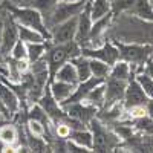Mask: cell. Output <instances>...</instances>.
Returning a JSON list of instances; mask_svg holds the SVG:
<instances>
[{
	"label": "cell",
	"instance_id": "16",
	"mask_svg": "<svg viewBox=\"0 0 153 153\" xmlns=\"http://www.w3.org/2000/svg\"><path fill=\"white\" fill-rule=\"evenodd\" d=\"M69 141L78 144L84 149H87L89 152H92V132L87 130V129H75L71 130L69 136H68Z\"/></svg>",
	"mask_w": 153,
	"mask_h": 153
},
{
	"label": "cell",
	"instance_id": "22",
	"mask_svg": "<svg viewBox=\"0 0 153 153\" xmlns=\"http://www.w3.org/2000/svg\"><path fill=\"white\" fill-rule=\"evenodd\" d=\"M89 3H91V16L94 22L110 12V0H89Z\"/></svg>",
	"mask_w": 153,
	"mask_h": 153
},
{
	"label": "cell",
	"instance_id": "1",
	"mask_svg": "<svg viewBox=\"0 0 153 153\" xmlns=\"http://www.w3.org/2000/svg\"><path fill=\"white\" fill-rule=\"evenodd\" d=\"M89 129L92 132V152H112L120 147L121 138L97 117L91 120Z\"/></svg>",
	"mask_w": 153,
	"mask_h": 153
},
{
	"label": "cell",
	"instance_id": "26",
	"mask_svg": "<svg viewBox=\"0 0 153 153\" xmlns=\"http://www.w3.org/2000/svg\"><path fill=\"white\" fill-rule=\"evenodd\" d=\"M135 121V130L143 133V135H147V136H153V118H150L149 115H144V117L138 118V120H133Z\"/></svg>",
	"mask_w": 153,
	"mask_h": 153
},
{
	"label": "cell",
	"instance_id": "18",
	"mask_svg": "<svg viewBox=\"0 0 153 153\" xmlns=\"http://www.w3.org/2000/svg\"><path fill=\"white\" fill-rule=\"evenodd\" d=\"M69 61L74 65V68H75V71H76V75H78V80H80V81H84V80H87V78H91V76H92L91 65H89V58H87V57H84V55L80 54V55L71 58Z\"/></svg>",
	"mask_w": 153,
	"mask_h": 153
},
{
	"label": "cell",
	"instance_id": "29",
	"mask_svg": "<svg viewBox=\"0 0 153 153\" xmlns=\"http://www.w3.org/2000/svg\"><path fill=\"white\" fill-rule=\"evenodd\" d=\"M8 57L14 58V60H26V43L22 42L19 38L17 43L14 45V48L11 49V52H9Z\"/></svg>",
	"mask_w": 153,
	"mask_h": 153
},
{
	"label": "cell",
	"instance_id": "11",
	"mask_svg": "<svg viewBox=\"0 0 153 153\" xmlns=\"http://www.w3.org/2000/svg\"><path fill=\"white\" fill-rule=\"evenodd\" d=\"M147 101H149V98L144 94L143 87L139 86V83L136 80H129V83L126 86L124 100H123L124 109H129L133 106H146Z\"/></svg>",
	"mask_w": 153,
	"mask_h": 153
},
{
	"label": "cell",
	"instance_id": "21",
	"mask_svg": "<svg viewBox=\"0 0 153 153\" xmlns=\"http://www.w3.org/2000/svg\"><path fill=\"white\" fill-rule=\"evenodd\" d=\"M130 9L138 17H141L147 22H153V8L149 0H136Z\"/></svg>",
	"mask_w": 153,
	"mask_h": 153
},
{
	"label": "cell",
	"instance_id": "17",
	"mask_svg": "<svg viewBox=\"0 0 153 153\" xmlns=\"http://www.w3.org/2000/svg\"><path fill=\"white\" fill-rule=\"evenodd\" d=\"M0 143L6 147H14L19 143V127L5 123L0 126Z\"/></svg>",
	"mask_w": 153,
	"mask_h": 153
},
{
	"label": "cell",
	"instance_id": "27",
	"mask_svg": "<svg viewBox=\"0 0 153 153\" xmlns=\"http://www.w3.org/2000/svg\"><path fill=\"white\" fill-rule=\"evenodd\" d=\"M135 80L139 83V86L143 87V91L147 95V98H153V78L152 76H149L143 72V74H138Z\"/></svg>",
	"mask_w": 153,
	"mask_h": 153
},
{
	"label": "cell",
	"instance_id": "13",
	"mask_svg": "<svg viewBox=\"0 0 153 153\" xmlns=\"http://www.w3.org/2000/svg\"><path fill=\"white\" fill-rule=\"evenodd\" d=\"M49 89H51L52 97L58 101V103H63V101L68 100L72 95V92L75 91V86L65 83V81H60V80H52L49 83Z\"/></svg>",
	"mask_w": 153,
	"mask_h": 153
},
{
	"label": "cell",
	"instance_id": "33",
	"mask_svg": "<svg viewBox=\"0 0 153 153\" xmlns=\"http://www.w3.org/2000/svg\"><path fill=\"white\" fill-rule=\"evenodd\" d=\"M146 110H147V115L150 118H153V98H149L147 104H146Z\"/></svg>",
	"mask_w": 153,
	"mask_h": 153
},
{
	"label": "cell",
	"instance_id": "23",
	"mask_svg": "<svg viewBox=\"0 0 153 153\" xmlns=\"http://www.w3.org/2000/svg\"><path fill=\"white\" fill-rule=\"evenodd\" d=\"M89 65H91V72L94 76L97 78H101V80H106L109 74H110V68L107 63L101 61V60H97V58H89Z\"/></svg>",
	"mask_w": 153,
	"mask_h": 153
},
{
	"label": "cell",
	"instance_id": "14",
	"mask_svg": "<svg viewBox=\"0 0 153 153\" xmlns=\"http://www.w3.org/2000/svg\"><path fill=\"white\" fill-rule=\"evenodd\" d=\"M104 94H106V84L100 83L98 86H95L94 89H91V91L86 94L83 101L94 106V107H97V109H101L104 106Z\"/></svg>",
	"mask_w": 153,
	"mask_h": 153
},
{
	"label": "cell",
	"instance_id": "8",
	"mask_svg": "<svg viewBox=\"0 0 153 153\" xmlns=\"http://www.w3.org/2000/svg\"><path fill=\"white\" fill-rule=\"evenodd\" d=\"M63 109H65V112L69 115L71 118L76 120L83 123L84 126H89V123H91L92 118H95L97 115V107L87 104V103H81V101H75V103H69V104H65L61 106Z\"/></svg>",
	"mask_w": 153,
	"mask_h": 153
},
{
	"label": "cell",
	"instance_id": "4",
	"mask_svg": "<svg viewBox=\"0 0 153 153\" xmlns=\"http://www.w3.org/2000/svg\"><path fill=\"white\" fill-rule=\"evenodd\" d=\"M86 3H87V0H78V2H60L48 14V20H46L45 25L48 28H52L57 23H61V22H65V20H68L71 17L78 16L84 9Z\"/></svg>",
	"mask_w": 153,
	"mask_h": 153
},
{
	"label": "cell",
	"instance_id": "10",
	"mask_svg": "<svg viewBox=\"0 0 153 153\" xmlns=\"http://www.w3.org/2000/svg\"><path fill=\"white\" fill-rule=\"evenodd\" d=\"M92 16H91V3H87L84 9L78 14V25H76V35H75V42L80 46H87L89 45V35H91L92 29Z\"/></svg>",
	"mask_w": 153,
	"mask_h": 153
},
{
	"label": "cell",
	"instance_id": "9",
	"mask_svg": "<svg viewBox=\"0 0 153 153\" xmlns=\"http://www.w3.org/2000/svg\"><path fill=\"white\" fill-rule=\"evenodd\" d=\"M127 83L129 81H123V80H118V78L107 76V78L104 80L106 94H104V106L103 107H109V106H112L115 103H123Z\"/></svg>",
	"mask_w": 153,
	"mask_h": 153
},
{
	"label": "cell",
	"instance_id": "5",
	"mask_svg": "<svg viewBox=\"0 0 153 153\" xmlns=\"http://www.w3.org/2000/svg\"><path fill=\"white\" fill-rule=\"evenodd\" d=\"M76 25H78V16L71 17V19L61 22V23L54 25V26L49 29V32H51L49 40L52 42V45H63V43L75 40Z\"/></svg>",
	"mask_w": 153,
	"mask_h": 153
},
{
	"label": "cell",
	"instance_id": "30",
	"mask_svg": "<svg viewBox=\"0 0 153 153\" xmlns=\"http://www.w3.org/2000/svg\"><path fill=\"white\" fill-rule=\"evenodd\" d=\"M135 2L136 0H113V3H110V6H113V12H118L124 9H130Z\"/></svg>",
	"mask_w": 153,
	"mask_h": 153
},
{
	"label": "cell",
	"instance_id": "7",
	"mask_svg": "<svg viewBox=\"0 0 153 153\" xmlns=\"http://www.w3.org/2000/svg\"><path fill=\"white\" fill-rule=\"evenodd\" d=\"M19 40V25L12 19V16H6L3 20V29H2V43H0V54L3 60L9 55L11 49Z\"/></svg>",
	"mask_w": 153,
	"mask_h": 153
},
{
	"label": "cell",
	"instance_id": "36",
	"mask_svg": "<svg viewBox=\"0 0 153 153\" xmlns=\"http://www.w3.org/2000/svg\"><path fill=\"white\" fill-rule=\"evenodd\" d=\"M58 2H78V0H58Z\"/></svg>",
	"mask_w": 153,
	"mask_h": 153
},
{
	"label": "cell",
	"instance_id": "34",
	"mask_svg": "<svg viewBox=\"0 0 153 153\" xmlns=\"http://www.w3.org/2000/svg\"><path fill=\"white\" fill-rule=\"evenodd\" d=\"M2 29H3V20H0V43H2ZM0 63L5 65V60H3L2 54H0Z\"/></svg>",
	"mask_w": 153,
	"mask_h": 153
},
{
	"label": "cell",
	"instance_id": "15",
	"mask_svg": "<svg viewBox=\"0 0 153 153\" xmlns=\"http://www.w3.org/2000/svg\"><path fill=\"white\" fill-rule=\"evenodd\" d=\"M54 80H60V81H65V83H69V84H74V86H76L80 83L76 71H75V68L71 61H66L65 65L55 72Z\"/></svg>",
	"mask_w": 153,
	"mask_h": 153
},
{
	"label": "cell",
	"instance_id": "2",
	"mask_svg": "<svg viewBox=\"0 0 153 153\" xmlns=\"http://www.w3.org/2000/svg\"><path fill=\"white\" fill-rule=\"evenodd\" d=\"M11 16L19 25H23V26L32 28L35 31H38L45 38H51V32L46 28V25L43 22V14L38 9L34 8H9Z\"/></svg>",
	"mask_w": 153,
	"mask_h": 153
},
{
	"label": "cell",
	"instance_id": "24",
	"mask_svg": "<svg viewBox=\"0 0 153 153\" xmlns=\"http://www.w3.org/2000/svg\"><path fill=\"white\" fill-rule=\"evenodd\" d=\"M46 48H48L46 42H43V43H26V60L29 61V65L45 55Z\"/></svg>",
	"mask_w": 153,
	"mask_h": 153
},
{
	"label": "cell",
	"instance_id": "31",
	"mask_svg": "<svg viewBox=\"0 0 153 153\" xmlns=\"http://www.w3.org/2000/svg\"><path fill=\"white\" fill-rule=\"evenodd\" d=\"M0 117H2L3 120H9V118H12V117H11V113H9L8 109H6V106L3 104L2 98H0Z\"/></svg>",
	"mask_w": 153,
	"mask_h": 153
},
{
	"label": "cell",
	"instance_id": "32",
	"mask_svg": "<svg viewBox=\"0 0 153 153\" xmlns=\"http://www.w3.org/2000/svg\"><path fill=\"white\" fill-rule=\"evenodd\" d=\"M144 74L153 78V61H152V60H147V61H146V69H144Z\"/></svg>",
	"mask_w": 153,
	"mask_h": 153
},
{
	"label": "cell",
	"instance_id": "28",
	"mask_svg": "<svg viewBox=\"0 0 153 153\" xmlns=\"http://www.w3.org/2000/svg\"><path fill=\"white\" fill-rule=\"evenodd\" d=\"M26 132L34 135V136H40V138H46V127L37 120H28L26 123Z\"/></svg>",
	"mask_w": 153,
	"mask_h": 153
},
{
	"label": "cell",
	"instance_id": "20",
	"mask_svg": "<svg viewBox=\"0 0 153 153\" xmlns=\"http://www.w3.org/2000/svg\"><path fill=\"white\" fill-rule=\"evenodd\" d=\"M19 38L25 43H43L46 40L38 31L28 28V26H23V25H19Z\"/></svg>",
	"mask_w": 153,
	"mask_h": 153
},
{
	"label": "cell",
	"instance_id": "25",
	"mask_svg": "<svg viewBox=\"0 0 153 153\" xmlns=\"http://www.w3.org/2000/svg\"><path fill=\"white\" fill-rule=\"evenodd\" d=\"M26 132V130H25ZM26 147L29 152H48L49 146L46 144V139L40 136H34L26 132Z\"/></svg>",
	"mask_w": 153,
	"mask_h": 153
},
{
	"label": "cell",
	"instance_id": "6",
	"mask_svg": "<svg viewBox=\"0 0 153 153\" xmlns=\"http://www.w3.org/2000/svg\"><path fill=\"white\" fill-rule=\"evenodd\" d=\"M81 55L87 58H97L107 63L109 66H113L120 58V51L115 46V43H104L100 48H91V46H81Z\"/></svg>",
	"mask_w": 153,
	"mask_h": 153
},
{
	"label": "cell",
	"instance_id": "12",
	"mask_svg": "<svg viewBox=\"0 0 153 153\" xmlns=\"http://www.w3.org/2000/svg\"><path fill=\"white\" fill-rule=\"evenodd\" d=\"M0 98H2L3 104L6 106L8 112L11 113V117H14V115L19 113L20 110V98L17 97V94L12 91V89L0 78Z\"/></svg>",
	"mask_w": 153,
	"mask_h": 153
},
{
	"label": "cell",
	"instance_id": "35",
	"mask_svg": "<svg viewBox=\"0 0 153 153\" xmlns=\"http://www.w3.org/2000/svg\"><path fill=\"white\" fill-rule=\"evenodd\" d=\"M6 66L5 65H2V63H0V74H2V75H6Z\"/></svg>",
	"mask_w": 153,
	"mask_h": 153
},
{
	"label": "cell",
	"instance_id": "3",
	"mask_svg": "<svg viewBox=\"0 0 153 153\" xmlns=\"http://www.w3.org/2000/svg\"><path fill=\"white\" fill-rule=\"evenodd\" d=\"M115 46L120 51V58L127 61L132 66V69L143 66L150 58L153 48L149 45H124V43H115Z\"/></svg>",
	"mask_w": 153,
	"mask_h": 153
},
{
	"label": "cell",
	"instance_id": "19",
	"mask_svg": "<svg viewBox=\"0 0 153 153\" xmlns=\"http://www.w3.org/2000/svg\"><path fill=\"white\" fill-rule=\"evenodd\" d=\"M109 76H112V78H118V80H123V81H129L132 80L133 76V69L130 68V65L127 61H117L115 65L110 68V74Z\"/></svg>",
	"mask_w": 153,
	"mask_h": 153
}]
</instances>
